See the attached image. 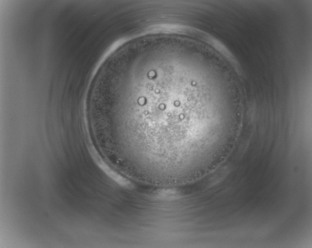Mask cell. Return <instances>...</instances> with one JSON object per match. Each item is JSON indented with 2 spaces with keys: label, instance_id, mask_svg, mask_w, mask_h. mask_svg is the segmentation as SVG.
Returning <instances> with one entry per match:
<instances>
[{
  "label": "cell",
  "instance_id": "1",
  "mask_svg": "<svg viewBox=\"0 0 312 248\" xmlns=\"http://www.w3.org/2000/svg\"><path fill=\"white\" fill-rule=\"evenodd\" d=\"M191 68L139 62L120 69L110 84L99 123L115 152L144 164L185 168L196 163L217 121L199 104Z\"/></svg>",
  "mask_w": 312,
  "mask_h": 248
}]
</instances>
